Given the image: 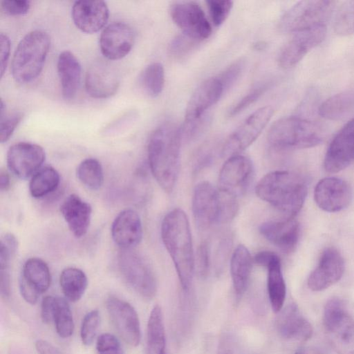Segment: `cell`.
<instances>
[{
	"mask_svg": "<svg viewBox=\"0 0 354 354\" xmlns=\"http://www.w3.org/2000/svg\"><path fill=\"white\" fill-rule=\"evenodd\" d=\"M57 68L62 96L65 100H71L75 96L80 84V63L71 52L64 50L58 57Z\"/></svg>",
	"mask_w": 354,
	"mask_h": 354,
	"instance_id": "484cf974",
	"label": "cell"
},
{
	"mask_svg": "<svg viewBox=\"0 0 354 354\" xmlns=\"http://www.w3.org/2000/svg\"><path fill=\"white\" fill-rule=\"evenodd\" d=\"M45 158V151L41 146L20 142L8 149L6 161L9 170L17 178L25 180L42 167Z\"/></svg>",
	"mask_w": 354,
	"mask_h": 354,
	"instance_id": "8fae6325",
	"label": "cell"
},
{
	"mask_svg": "<svg viewBox=\"0 0 354 354\" xmlns=\"http://www.w3.org/2000/svg\"><path fill=\"white\" fill-rule=\"evenodd\" d=\"M18 248L15 236L6 233L0 240V270H9L10 261L15 257Z\"/></svg>",
	"mask_w": 354,
	"mask_h": 354,
	"instance_id": "60d3db41",
	"label": "cell"
},
{
	"mask_svg": "<svg viewBox=\"0 0 354 354\" xmlns=\"http://www.w3.org/2000/svg\"><path fill=\"white\" fill-rule=\"evenodd\" d=\"M326 26H321L292 34V38L281 50L278 62L285 69L297 65L313 48L324 39Z\"/></svg>",
	"mask_w": 354,
	"mask_h": 354,
	"instance_id": "4fadbf2b",
	"label": "cell"
},
{
	"mask_svg": "<svg viewBox=\"0 0 354 354\" xmlns=\"http://www.w3.org/2000/svg\"><path fill=\"white\" fill-rule=\"evenodd\" d=\"M55 307V297L48 295L43 298L41 304V318L44 323L53 322Z\"/></svg>",
	"mask_w": 354,
	"mask_h": 354,
	"instance_id": "816d5d0a",
	"label": "cell"
},
{
	"mask_svg": "<svg viewBox=\"0 0 354 354\" xmlns=\"http://www.w3.org/2000/svg\"><path fill=\"white\" fill-rule=\"evenodd\" d=\"M114 243L122 250H132L142 238V225L138 213L131 209L120 212L111 228Z\"/></svg>",
	"mask_w": 354,
	"mask_h": 354,
	"instance_id": "7402d4cb",
	"label": "cell"
},
{
	"mask_svg": "<svg viewBox=\"0 0 354 354\" xmlns=\"http://www.w3.org/2000/svg\"><path fill=\"white\" fill-rule=\"evenodd\" d=\"M0 292L4 299H8L10 294V276L9 270H0Z\"/></svg>",
	"mask_w": 354,
	"mask_h": 354,
	"instance_id": "db71d44e",
	"label": "cell"
},
{
	"mask_svg": "<svg viewBox=\"0 0 354 354\" xmlns=\"http://www.w3.org/2000/svg\"><path fill=\"white\" fill-rule=\"evenodd\" d=\"M120 85V77L115 69L109 63L95 62L88 69L85 86L88 94L93 98L105 99L113 95Z\"/></svg>",
	"mask_w": 354,
	"mask_h": 354,
	"instance_id": "d6986e66",
	"label": "cell"
},
{
	"mask_svg": "<svg viewBox=\"0 0 354 354\" xmlns=\"http://www.w3.org/2000/svg\"><path fill=\"white\" fill-rule=\"evenodd\" d=\"M1 9L9 15L18 16L26 14L30 7L26 0H5L1 2Z\"/></svg>",
	"mask_w": 354,
	"mask_h": 354,
	"instance_id": "f907efd6",
	"label": "cell"
},
{
	"mask_svg": "<svg viewBox=\"0 0 354 354\" xmlns=\"http://www.w3.org/2000/svg\"><path fill=\"white\" fill-rule=\"evenodd\" d=\"M50 281V270L44 260L32 257L24 263L19 280L20 286L40 295L48 289Z\"/></svg>",
	"mask_w": 354,
	"mask_h": 354,
	"instance_id": "4316f807",
	"label": "cell"
},
{
	"mask_svg": "<svg viewBox=\"0 0 354 354\" xmlns=\"http://www.w3.org/2000/svg\"><path fill=\"white\" fill-rule=\"evenodd\" d=\"M76 174L80 181L91 190L99 189L103 184V169L97 159L89 158L82 160L77 168Z\"/></svg>",
	"mask_w": 354,
	"mask_h": 354,
	"instance_id": "e575fe53",
	"label": "cell"
},
{
	"mask_svg": "<svg viewBox=\"0 0 354 354\" xmlns=\"http://www.w3.org/2000/svg\"><path fill=\"white\" fill-rule=\"evenodd\" d=\"M120 273L124 281L143 298L151 299L157 291L154 273L148 262L132 250H121L118 257Z\"/></svg>",
	"mask_w": 354,
	"mask_h": 354,
	"instance_id": "52a82bcc",
	"label": "cell"
},
{
	"mask_svg": "<svg viewBox=\"0 0 354 354\" xmlns=\"http://www.w3.org/2000/svg\"><path fill=\"white\" fill-rule=\"evenodd\" d=\"M140 83L144 91L150 97H156L162 92L165 84V71L159 62L148 65L140 76Z\"/></svg>",
	"mask_w": 354,
	"mask_h": 354,
	"instance_id": "d590c367",
	"label": "cell"
},
{
	"mask_svg": "<svg viewBox=\"0 0 354 354\" xmlns=\"http://www.w3.org/2000/svg\"><path fill=\"white\" fill-rule=\"evenodd\" d=\"M314 198L320 209L328 212H336L349 205L352 190L345 180L336 177H327L317 184Z\"/></svg>",
	"mask_w": 354,
	"mask_h": 354,
	"instance_id": "9a60e30c",
	"label": "cell"
},
{
	"mask_svg": "<svg viewBox=\"0 0 354 354\" xmlns=\"http://www.w3.org/2000/svg\"><path fill=\"white\" fill-rule=\"evenodd\" d=\"M98 354H124L120 341L111 333H103L97 339Z\"/></svg>",
	"mask_w": 354,
	"mask_h": 354,
	"instance_id": "7dc6e473",
	"label": "cell"
},
{
	"mask_svg": "<svg viewBox=\"0 0 354 354\" xmlns=\"http://www.w3.org/2000/svg\"><path fill=\"white\" fill-rule=\"evenodd\" d=\"M60 183L57 171L51 166L42 167L32 177L29 191L35 198H43L55 192Z\"/></svg>",
	"mask_w": 354,
	"mask_h": 354,
	"instance_id": "836d02e7",
	"label": "cell"
},
{
	"mask_svg": "<svg viewBox=\"0 0 354 354\" xmlns=\"http://www.w3.org/2000/svg\"><path fill=\"white\" fill-rule=\"evenodd\" d=\"M59 284L65 297L71 302H76L84 294L88 286V279L81 269L68 267L61 272Z\"/></svg>",
	"mask_w": 354,
	"mask_h": 354,
	"instance_id": "d6a6232c",
	"label": "cell"
},
{
	"mask_svg": "<svg viewBox=\"0 0 354 354\" xmlns=\"http://www.w3.org/2000/svg\"><path fill=\"white\" fill-rule=\"evenodd\" d=\"M295 354H327V353L321 347L308 346L298 348Z\"/></svg>",
	"mask_w": 354,
	"mask_h": 354,
	"instance_id": "6f0895ef",
	"label": "cell"
},
{
	"mask_svg": "<svg viewBox=\"0 0 354 354\" xmlns=\"http://www.w3.org/2000/svg\"><path fill=\"white\" fill-rule=\"evenodd\" d=\"M220 211L218 224H225L231 222L236 216L239 211L237 196L219 188Z\"/></svg>",
	"mask_w": 354,
	"mask_h": 354,
	"instance_id": "f35d334b",
	"label": "cell"
},
{
	"mask_svg": "<svg viewBox=\"0 0 354 354\" xmlns=\"http://www.w3.org/2000/svg\"><path fill=\"white\" fill-rule=\"evenodd\" d=\"M354 160V118L345 124L330 142L324 160L329 173L339 172Z\"/></svg>",
	"mask_w": 354,
	"mask_h": 354,
	"instance_id": "5bb4252c",
	"label": "cell"
},
{
	"mask_svg": "<svg viewBox=\"0 0 354 354\" xmlns=\"http://www.w3.org/2000/svg\"><path fill=\"white\" fill-rule=\"evenodd\" d=\"M0 44L1 77H3L8 65V62L10 52V41L8 37L6 35L1 33Z\"/></svg>",
	"mask_w": 354,
	"mask_h": 354,
	"instance_id": "f5cc1de1",
	"label": "cell"
},
{
	"mask_svg": "<svg viewBox=\"0 0 354 354\" xmlns=\"http://www.w3.org/2000/svg\"><path fill=\"white\" fill-rule=\"evenodd\" d=\"M266 47V44L264 41H259L254 44V48L257 50H262Z\"/></svg>",
	"mask_w": 354,
	"mask_h": 354,
	"instance_id": "91938a15",
	"label": "cell"
},
{
	"mask_svg": "<svg viewBox=\"0 0 354 354\" xmlns=\"http://www.w3.org/2000/svg\"><path fill=\"white\" fill-rule=\"evenodd\" d=\"M245 66V59L241 58L223 71L217 78L222 84L223 91L229 89L239 78Z\"/></svg>",
	"mask_w": 354,
	"mask_h": 354,
	"instance_id": "bcb514c9",
	"label": "cell"
},
{
	"mask_svg": "<svg viewBox=\"0 0 354 354\" xmlns=\"http://www.w3.org/2000/svg\"><path fill=\"white\" fill-rule=\"evenodd\" d=\"M268 85L263 84L251 90L240 100L229 111L230 117L234 116L257 101L267 90Z\"/></svg>",
	"mask_w": 354,
	"mask_h": 354,
	"instance_id": "c3c4849f",
	"label": "cell"
},
{
	"mask_svg": "<svg viewBox=\"0 0 354 354\" xmlns=\"http://www.w3.org/2000/svg\"><path fill=\"white\" fill-rule=\"evenodd\" d=\"M192 213L197 227L205 230L218 224L220 192L207 181L199 183L192 197Z\"/></svg>",
	"mask_w": 354,
	"mask_h": 354,
	"instance_id": "7c38bea8",
	"label": "cell"
},
{
	"mask_svg": "<svg viewBox=\"0 0 354 354\" xmlns=\"http://www.w3.org/2000/svg\"><path fill=\"white\" fill-rule=\"evenodd\" d=\"M261 234L284 253L292 252L298 243L299 224L295 217L269 221L259 227Z\"/></svg>",
	"mask_w": 354,
	"mask_h": 354,
	"instance_id": "44dd1931",
	"label": "cell"
},
{
	"mask_svg": "<svg viewBox=\"0 0 354 354\" xmlns=\"http://www.w3.org/2000/svg\"><path fill=\"white\" fill-rule=\"evenodd\" d=\"M182 140L181 128L165 124L153 132L148 142L149 167L157 183L167 193L173 191L178 179Z\"/></svg>",
	"mask_w": 354,
	"mask_h": 354,
	"instance_id": "6da1fadb",
	"label": "cell"
},
{
	"mask_svg": "<svg viewBox=\"0 0 354 354\" xmlns=\"http://www.w3.org/2000/svg\"><path fill=\"white\" fill-rule=\"evenodd\" d=\"M253 258L243 245H238L232 253L230 260V272L234 292L237 298L245 292L250 277Z\"/></svg>",
	"mask_w": 354,
	"mask_h": 354,
	"instance_id": "f1b7e54d",
	"label": "cell"
},
{
	"mask_svg": "<svg viewBox=\"0 0 354 354\" xmlns=\"http://www.w3.org/2000/svg\"><path fill=\"white\" fill-rule=\"evenodd\" d=\"M253 174V164L248 157L239 154L230 156L221 169L219 188L238 196L245 190Z\"/></svg>",
	"mask_w": 354,
	"mask_h": 354,
	"instance_id": "e0dca14e",
	"label": "cell"
},
{
	"mask_svg": "<svg viewBox=\"0 0 354 354\" xmlns=\"http://www.w3.org/2000/svg\"><path fill=\"white\" fill-rule=\"evenodd\" d=\"M4 104L1 100L0 108V140L1 143L9 140L22 118V115L19 113L6 116Z\"/></svg>",
	"mask_w": 354,
	"mask_h": 354,
	"instance_id": "ee69618b",
	"label": "cell"
},
{
	"mask_svg": "<svg viewBox=\"0 0 354 354\" xmlns=\"http://www.w3.org/2000/svg\"><path fill=\"white\" fill-rule=\"evenodd\" d=\"M35 348L38 354H64L52 344L44 339L37 340Z\"/></svg>",
	"mask_w": 354,
	"mask_h": 354,
	"instance_id": "11a10c76",
	"label": "cell"
},
{
	"mask_svg": "<svg viewBox=\"0 0 354 354\" xmlns=\"http://www.w3.org/2000/svg\"><path fill=\"white\" fill-rule=\"evenodd\" d=\"M170 16L183 33L199 41L209 37L212 27L201 7L194 1L174 3Z\"/></svg>",
	"mask_w": 354,
	"mask_h": 354,
	"instance_id": "9c48e42d",
	"label": "cell"
},
{
	"mask_svg": "<svg viewBox=\"0 0 354 354\" xmlns=\"http://www.w3.org/2000/svg\"><path fill=\"white\" fill-rule=\"evenodd\" d=\"M50 39L40 30L27 33L16 48L11 64V73L16 82L27 84L41 73L48 53Z\"/></svg>",
	"mask_w": 354,
	"mask_h": 354,
	"instance_id": "277c9868",
	"label": "cell"
},
{
	"mask_svg": "<svg viewBox=\"0 0 354 354\" xmlns=\"http://www.w3.org/2000/svg\"><path fill=\"white\" fill-rule=\"evenodd\" d=\"M277 255L273 252L261 251L254 255L253 262L258 266L267 268Z\"/></svg>",
	"mask_w": 354,
	"mask_h": 354,
	"instance_id": "9f6ffc18",
	"label": "cell"
},
{
	"mask_svg": "<svg viewBox=\"0 0 354 354\" xmlns=\"http://www.w3.org/2000/svg\"><path fill=\"white\" fill-rule=\"evenodd\" d=\"M223 354H232V353L230 351H227L225 352Z\"/></svg>",
	"mask_w": 354,
	"mask_h": 354,
	"instance_id": "94428289",
	"label": "cell"
},
{
	"mask_svg": "<svg viewBox=\"0 0 354 354\" xmlns=\"http://www.w3.org/2000/svg\"><path fill=\"white\" fill-rule=\"evenodd\" d=\"M106 306L119 335L131 346H137L140 342L141 330L135 308L129 303L115 296L107 299Z\"/></svg>",
	"mask_w": 354,
	"mask_h": 354,
	"instance_id": "30bf717a",
	"label": "cell"
},
{
	"mask_svg": "<svg viewBox=\"0 0 354 354\" xmlns=\"http://www.w3.org/2000/svg\"><path fill=\"white\" fill-rule=\"evenodd\" d=\"M135 41L132 28L124 22H113L108 25L100 37L102 54L109 60H118L125 57L131 50Z\"/></svg>",
	"mask_w": 354,
	"mask_h": 354,
	"instance_id": "2e32d148",
	"label": "cell"
},
{
	"mask_svg": "<svg viewBox=\"0 0 354 354\" xmlns=\"http://www.w3.org/2000/svg\"><path fill=\"white\" fill-rule=\"evenodd\" d=\"M224 92L222 84L217 77L203 82L191 96L185 110V122L198 120L205 112L221 97Z\"/></svg>",
	"mask_w": 354,
	"mask_h": 354,
	"instance_id": "603a6c76",
	"label": "cell"
},
{
	"mask_svg": "<svg viewBox=\"0 0 354 354\" xmlns=\"http://www.w3.org/2000/svg\"><path fill=\"white\" fill-rule=\"evenodd\" d=\"M146 354H167L162 313L158 305L153 308L149 317Z\"/></svg>",
	"mask_w": 354,
	"mask_h": 354,
	"instance_id": "f546056e",
	"label": "cell"
},
{
	"mask_svg": "<svg viewBox=\"0 0 354 354\" xmlns=\"http://www.w3.org/2000/svg\"><path fill=\"white\" fill-rule=\"evenodd\" d=\"M307 191V183L303 176L285 170L268 173L255 187L259 198L290 217H295L302 207Z\"/></svg>",
	"mask_w": 354,
	"mask_h": 354,
	"instance_id": "3957f363",
	"label": "cell"
},
{
	"mask_svg": "<svg viewBox=\"0 0 354 354\" xmlns=\"http://www.w3.org/2000/svg\"><path fill=\"white\" fill-rule=\"evenodd\" d=\"M333 29L341 36L354 34V0L345 1L339 7L335 15Z\"/></svg>",
	"mask_w": 354,
	"mask_h": 354,
	"instance_id": "74e56055",
	"label": "cell"
},
{
	"mask_svg": "<svg viewBox=\"0 0 354 354\" xmlns=\"http://www.w3.org/2000/svg\"><path fill=\"white\" fill-rule=\"evenodd\" d=\"M273 112L271 106H266L250 115L227 138L221 149L222 155H239L251 145L267 125Z\"/></svg>",
	"mask_w": 354,
	"mask_h": 354,
	"instance_id": "ba28073f",
	"label": "cell"
},
{
	"mask_svg": "<svg viewBox=\"0 0 354 354\" xmlns=\"http://www.w3.org/2000/svg\"><path fill=\"white\" fill-rule=\"evenodd\" d=\"M335 1L328 0L301 1L293 5L279 21V29L295 34L321 26H326Z\"/></svg>",
	"mask_w": 354,
	"mask_h": 354,
	"instance_id": "8992f818",
	"label": "cell"
},
{
	"mask_svg": "<svg viewBox=\"0 0 354 354\" xmlns=\"http://www.w3.org/2000/svg\"><path fill=\"white\" fill-rule=\"evenodd\" d=\"M201 41L183 33L176 37L169 45V52L176 58L187 55Z\"/></svg>",
	"mask_w": 354,
	"mask_h": 354,
	"instance_id": "f6af8a7d",
	"label": "cell"
},
{
	"mask_svg": "<svg viewBox=\"0 0 354 354\" xmlns=\"http://www.w3.org/2000/svg\"><path fill=\"white\" fill-rule=\"evenodd\" d=\"M211 248L208 241H203L194 256V270L201 277H205L212 268Z\"/></svg>",
	"mask_w": 354,
	"mask_h": 354,
	"instance_id": "b9f144b4",
	"label": "cell"
},
{
	"mask_svg": "<svg viewBox=\"0 0 354 354\" xmlns=\"http://www.w3.org/2000/svg\"><path fill=\"white\" fill-rule=\"evenodd\" d=\"M60 212L72 234L76 238L84 236L89 227L92 208L78 195L71 194L63 201Z\"/></svg>",
	"mask_w": 354,
	"mask_h": 354,
	"instance_id": "d4e9b609",
	"label": "cell"
},
{
	"mask_svg": "<svg viewBox=\"0 0 354 354\" xmlns=\"http://www.w3.org/2000/svg\"><path fill=\"white\" fill-rule=\"evenodd\" d=\"M10 187V179L8 174L3 170L0 171V189L7 191Z\"/></svg>",
	"mask_w": 354,
	"mask_h": 354,
	"instance_id": "680465c9",
	"label": "cell"
},
{
	"mask_svg": "<svg viewBox=\"0 0 354 354\" xmlns=\"http://www.w3.org/2000/svg\"><path fill=\"white\" fill-rule=\"evenodd\" d=\"M324 328L338 354H354V320L348 313Z\"/></svg>",
	"mask_w": 354,
	"mask_h": 354,
	"instance_id": "83f0119b",
	"label": "cell"
},
{
	"mask_svg": "<svg viewBox=\"0 0 354 354\" xmlns=\"http://www.w3.org/2000/svg\"><path fill=\"white\" fill-rule=\"evenodd\" d=\"M53 322L59 337L67 338L72 335L74 330L72 313L67 301L60 297H55Z\"/></svg>",
	"mask_w": 354,
	"mask_h": 354,
	"instance_id": "8d00e7d4",
	"label": "cell"
},
{
	"mask_svg": "<svg viewBox=\"0 0 354 354\" xmlns=\"http://www.w3.org/2000/svg\"><path fill=\"white\" fill-rule=\"evenodd\" d=\"M232 239L230 234L223 236L218 241L214 253V266L218 273L225 264L231 250Z\"/></svg>",
	"mask_w": 354,
	"mask_h": 354,
	"instance_id": "681fc988",
	"label": "cell"
},
{
	"mask_svg": "<svg viewBox=\"0 0 354 354\" xmlns=\"http://www.w3.org/2000/svg\"><path fill=\"white\" fill-rule=\"evenodd\" d=\"M99 324L100 313L97 310H93L84 316L80 329V337L83 344L89 346L93 343Z\"/></svg>",
	"mask_w": 354,
	"mask_h": 354,
	"instance_id": "ab89813d",
	"label": "cell"
},
{
	"mask_svg": "<svg viewBox=\"0 0 354 354\" xmlns=\"http://www.w3.org/2000/svg\"><path fill=\"white\" fill-rule=\"evenodd\" d=\"M161 238L174 264L181 287L189 290L194 272V254L189 220L185 212L176 208L164 217Z\"/></svg>",
	"mask_w": 354,
	"mask_h": 354,
	"instance_id": "7a4b0ae2",
	"label": "cell"
},
{
	"mask_svg": "<svg viewBox=\"0 0 354 354\" xmlns=\"http://www.w3.org/2000/svg\"><path fill=\"white\" fill-rule=\"evenodd\" d=\"M71 16L77 28L91 34L99 31L106 25L109 10L103 1H77L72 6Z\"/></svg>",
	"mask_w": 354,
	"mask_h": 354,
	"instance_id": "ffe728a7",
	"label": "cell"
},
{
	"mask_svg": "<svg viewBox=\"0 0 354 354\" xmlns=\"http://www.w3.org/2000/svg\"><path fill=\"white\" fill-rule=\"evenodd\" d=\"M206 3L212 21L216 26L225 21L233 7V1L230 0H209Z\"/></svg>",
	"mask_w": 354,
	"mask_h": 354,
	"instance_id": "7bdbcfd3",
	"label": "cell"
},
{
	"mask_svg": "<svg viewBox=\"0 0 354 354\" xmlns=\"http://www.w3.org/2000/svg\"><path fill=\"white\" fill-rule=\"evenodd\" d=\"M344 270V262L339 252L335 248H326L317 267L309 275L308 288L313 291L328 288L341 279Z\"/></svg>",
	"mask_w": 354,
	"mask_h": 354,
	"instance_id": "ac0fdd59",
	"label": "cell"
},
{
	"mask_svg": "<svg viewBox=\"0 0 354 354\" xmlns=\"http://www.w3.org/2000/svg\"><path fill=\"white\" fill-rule=\"evenodd\" d=\"M354 109V89L335 94L324 101L319 108L322 118L337 120L344 118Z\"/></svg>",
	"mask_w": 354,
	"mask_h": 354,
	"instance_id": "1f68e13d",
	"label": "cell"
},
{
	"mask_svg": "<svg viewBox=\"0 0 354 354\" xmlns=\"http://www.w3.org/2000/svg\"><path fill=\"white\" fill-rule=\"evenodd\" d=\"M323 140L324 133L319 127L296 116L278 120L268 133L269 144L277 149L310 148L319 145Z\"/></svg>",
	"mask_w": 354,
	"mask_h": 354,
	"instance_id": "5b68a950",
	"label": "cell"
},
{
	"mask_svg": "<svg viewBox=\"0 0 354 354\" xmlns=\"http://www.w3.org/2000/svg\"><path fill=\"white\" fill-rule=\"evenodd\" d=\"M267 288L272 309L279 313L283 308L286 288L281 270L280 258L277 255L267 266Z\"/></svg>",
	"mask_w": 354,
	"mask_h": 354,
	"instance_id": "4dcf8cb0",
	"label": "cell"
},
{
	"mask_svg": "<svg viewBox=\"0 0 354 354\" xmlns=\"http://www.w3.org/2000/svg\"><path fill=\"white\" fill-rule=\"evenodd\" d=\"M276 328L279 335L288 340L304 342L312 335L313 328L295 304H290L279 312Z\"/></svg>",
	"mask_w": 354,
	"mask_h": 354,
	"instance_id": "cb8c5ba5",
	"label": "cell"
}]
</instances>
